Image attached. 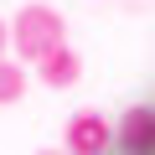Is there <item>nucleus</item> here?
Listing matches in <instances>:
<instances>
[{
	"label": "nucleus",
	"mask_w": 155,
	"mask_h": 155,
	"mask_svg": "<svg viewBox=\"0 0 155 155\" xmlns=\"http://www.w3.org/2000/svg\"><path fill=\"white\" fill-rule=\"evenodd\" d=\"M36 155H67V150H36Z\"/></svg>",
	"instance_id": "obj_7"
},
{
	"label": "nucleus",
	"mask_w": 155,
	"mask_h": 155,
	"mask_svg": "<svg viewBox=\"0 0 155 155\" xmlns=\"http://www.w3.org/2000/svg\"><path fill=\"white\" fill-rule=\"evenodd\" d=\"M26 98V72L21 62H5L0 57V104H21Z\"/></svg>",
	"instance_id": "obj_5"
},
{
	"label": "nucleus",
	"mask_w": 155,
	"mask_h": 155,
	"mask_svg": "<svg viewBox=\"0 0 155 155\" xmlns=\"http://www.w3.org/2000/svg\"><path fill=\"white\" fill-rule=\"evenodd\" d=\"M36 72H41V83H47V88H72L78 78H83V57L62 41V47H52V52L36 62Z\"/></svg>",
	"instance_id": "obj_4"
},
{
	"label": "nucleus",
	"mask_w": 155,
	"mask_h": 155,
	"mask_svg": "<svg viewBox=\"0 0 155 155\" xmlns=\"http://www.w3.org/2000/svg\"><path fill=\"white\" fill-rule=\"evenodd\" d=\"M5 41H11V26H5V16H0V52H5Z\"/></svg>",
	"instance_id": "obj_6"
},
{
	"label": "nucleus",
	"mask_w": 155,
	"mask_h": 155,
	"mask_svg": "<svg viewBox=\"0 0 155 155\" xmlns=\"http://www.w3.org/2000/svg\"><path fill=\"white\" fill-rule=\"evenodd\" d=\"M67 41V21L52 11V5H41V0H31V5H21V16L11 21V47H16V57L21 62H41L52 47H62Z\"/></svg>",
	"instance_id": "obj_1"
},
{
	"label": "nucleus",
	"mask_w": 155,
	"mask_h": 155,
	"mask_svg": "<svg viewBox=\"0 0 155 155\" xmlns=\"http://www.w3.org/2000/svg\"><path fill=\"white\" fill-rule=\"evenodd\" d=\"M62 150L67 155H109L114 150V124L98 109H78L62 129Z\"/></svg>",
	"instance_id": "obj_2"
},
{
	"label": "nucleus",
	"mask_w": 155,
	"mask_h": 155,
	"mask_svg": "<svg viewBox=\"0 0 155 155\" xmlns=\"http://www.w3.org/2000/svg\"><path fill=\"white\" fill-rule=\"evenodd\" d=\"M114 145L124 155H155V109H145V104L124 109L114 124Z\"/></svg>",
	"instance_id": "obj_3"
}]
</instances>
